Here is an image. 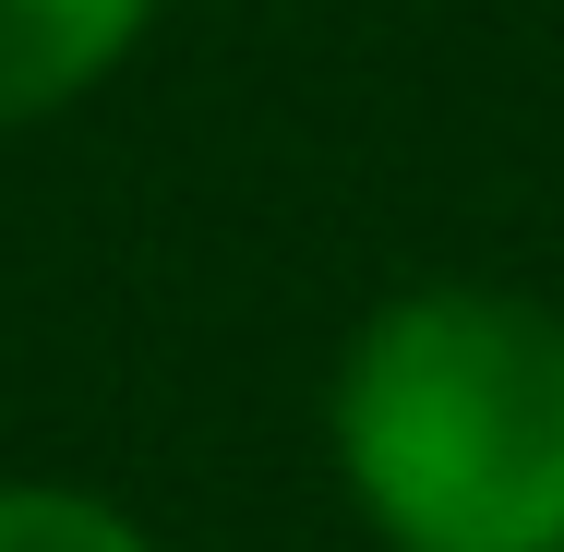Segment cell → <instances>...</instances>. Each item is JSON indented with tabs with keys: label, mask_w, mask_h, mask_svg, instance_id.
<instances>
[{
	"label": "cell",
	"mask_w": 564,
	"mask_h": 552,
	"mask_svg": "<svg viewBox=\"0 0 564 552\" xmlns=\"http://www.w3.org/2000/svg\"><path fill=\"white\" fill-rule=\"evenodd\" d=\"M325 456L384 552H564V313L421 277L337 336Z\"/></svg>",
	"instance_id": "cell-1"
},
{
	"label": "cell",
	"mask_w": 564,
	"mask_h": 552,
	"mask_svg": "<svg viewBox=\"0 0 564 552\" xmlns=\"http://www.w3.org/2000/svg\"><path fill=\"white\" fill-rule=\"evenodd\" d=\"M144 24H156V0H0V132L85 109L144 48Z\"/></svg>",
	"instance_id": "cell-2"
},
{
	"label": "cell",
	"mask_w": 564,
	"mask_h": 552,
	"mask_svg": "<svg viewBox=\"0 0 564 552\" xmlns=\"http://www.w3.org/2000/svg\"><path fill=\"white\" fill-rule=\"evenodd\" d=\"M0 552H156L144 517L85 480H0Z\"/></svg>",
	"instance_id": "cell-3"
}]
</instances>
